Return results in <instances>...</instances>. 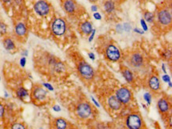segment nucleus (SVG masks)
Listing matches in <instances>:
<instances>
[{"mask_svg":"<svg viewBox=\"0 0 172 129\" xmlns=\"http://www.w3.org/2000/svg\"><path fill=\"white\" fill-rule=\"evenodd\" d=\"M78 71L81 74V76L84 78L85 79L90 80V79H92L95 76V71H94L92 67L90 66L89 63L84 62V61L80 63L79 67H78Z\"/></svg>","mask_w":172,"mask_h":129,"instance_id":"obj_1","label":"nucleus"},{"mask_svg":"<svg viewBox=\"0 0 172 129\" xmlns=\"http://www.w3.org/2000/svg\"><path fill=\"white\" fill-rule=\"evenodd\" d=\"M52 32L54 35L60 37L66 32V23L62 18H56L52 23Z\"/></svg>","mask_w":172,"mask_h":129,"instance_id":"obj_2","label":"nucleus"},{"mask_svg":"<svg viewBox=\"0 0 172 129\" xmlns=\"http://www.w3.org/2000/svg\"><path fill=\"white\" fill-rule=\"evenodd\" d=\"M34 11L38 15L44 17L50 12V6L45 0H39L34 4Z\"/></svg>","mask_w":172,"mask_h":129,"instance_id":"obj_3","label":"nucleus"},{"mask_svg":"<svg viewBox=\"0 0 172 129\" xmlns=\"http://www.w3.org/2000/svg\"><path fill=\"white\" fill-rule=\"evenodd\" d=\"M126 126L129 129H140L142 127V120L138 114H130L126 119Z\"/></svg>","mask_w":172,"mask_h":129,"instance_id":"obj_4","label":"nucleus"},{"mask_svg":"<svg viewBox=\"0 0 172 129\" xmlns=\"http://www.w3.org/2000/svg\"><path fill=\"white\" fill-rule=\"evenodd\" d=\"M76 113L79 117L82 119H87L92 113L91 106L88 103L82 102L78 105L76 108Z\"/></svg>","mask_w":172,"mask_h":129,"instance_id":"obj_5","label":"nucleus"},{"mask_svg":"<svg viewBox=\"0 0 172 129\" xmlns=\"http://www.w3.org/2000/svg\"><path fill=\"white\" fill-rule=\"evenodd\" d=\"M116 97L122 104H128L132 98V93L126 87H121L117 90Z\"/></svg>","mask_w":172,"mask_h":129,"instance_id":"obj_6","label":"nucleus"},{"mask_svg":"<svg viewBox=\"0 0 172 129\" xmlns=\"http://www.w3.org/2000/svg\"><path fill=\"white\" fill-rule=\"evenodd\" d=\"M106 58L108 59L109 60L117 62L121 58V52H120L119 49L115 45H109L106 48Z\"/></svg>","mask_w":172,"mask_h":129,"instance_id":"obj_7","label":"nucleus"},{"mask_svg":"<svg viewBox=\"0 0 172 129\" xmlns=\"http://www.w3.org/2000/svg\"><path fill=\"white\" fill-rule=\"evenodd\" d=\"M171 13L167 10H162L158 13V21L163 26H168L171 23Z\"/></svg>","mask_w":172,"mask_h":129,"instance_id":"obj_8","label":"nucleus"},{"mask_svg":"<svg viewBox=\"0 0 172 129\" xmlns=\"http://www.w3.org/2000/svg\"><path fill=\"white\" fill-rule=\"evenodd\" d=\"M47 96V91L41 86L35 87L33 90V97L37 101L45 100Z\"/></svg>","mask_w":172,"mask_h":129,"instance_id":"obj_9","label":"nucleus"},{"mask_svg":"<svg viewBox=\"0 0 172 129\" xmlns=\"http://www.w3.org/2000/svg\"><path fill=\"white\" fill-rule=\"evenodd\" d=\"M130 62H131V64L132 65V67H140L143 65L144 63L143 56L140 53H134L131 56Z\"/></svg>","mask_w":172,"mask_h":129,"instance_id":"obj_10","label":"nucleus"},{"mask_svg":"<svg viewBox=\"0 0 172 129\" xmlns=\"http://www.w3.org/2000/svg\"><path fill=\"white\" fill-rule=\"evenodd\" d=\"M122 103L120 101L116 96H111L108 99V106L113 110L117 111L122 108Z\"/></svg>","mask_w":172,"mask_h":129,"instance_id":"obj_11","label":"nucleus"},{"mask_svg":"<svg viewBox=\"0 0 172 129\" xmlns=\"http://www.w3.org/2000/svg\"><path fill=\"white\" fill-rule=\"evenodd\" d=\"M148 85H149L150 89L153 91H157L160 89V81H159V78L156 75H153L149 79Z\"/></svg>","mask_w":172,"mask_h":129,"instance_id":"obj_12","label":"nucleus"},{"mask_svg":"<svg viewBox=\"0 0 172 129\" xmlns=\"http://www.w3.org/2000/svg\"><path fill=\"white\" fill-rule=\"evenodd\" d=\"M157 106L159 110L163 113H167L170 110V104L165 98H160L157 102Z\"/></svg>","mask_w":172,"mask_h":129,"instance_id":"obj_13","label":"nucleus"},{"mask_svg":"<svg viewBox=\"0 0 172 129\" xmlns=\"http://www.w3.org/2000/svg\"><path fill=\"white\" fill-rule=\"evenodd\" d=\"M64 8L67 13H73L75 11V3L73 0H65L64 3Z\"/></svg>","mask_w":172,"mask_h":129,"instance_id":"obj_14","label":"nucleus"},{"mask_svg":"<svg viewBox=\"0 0 172 129\" xmlns=\"http://www.w3.org/2000/svg\"><path fill=\"white\" fill-rule=\"evenodd\" d=\"M27 29L24 23L22 22H19L15 26V33H16L18 37H24L25 35L26 34Z\"/></svg>","mask_w":172,"mask_h":129,"instance_id":"obj_15","label":"nucleus"},{"mask_svg":"<svg viewBox=\"0 0 172 129\" xmlns=\"http://www.w3.org/2000/svg\"><path fill=\"white\" fill-rule=\"evenodd\" d=\"M80 29H81V31H82V33H84L85 35H89L90 34L91 32H92V25H91V23L89 22V21H85V22H83V23L81 25Z\"/></svg>","mask_w":172,"mask_h":129,"instance_id":"obj_16","label":"nucleus"},{"mask_svg":"<svg viewBox=\"0 0 172 129\" xmlns=\"http://www.w3.org/2000/svg\"><path fill=\"white\" fill-rule=\"evenodd\" d=\"M104 10L107 13H113L115 10V4L112 0H108L104 3Z\"/></svg>","mask_w":172,"mask_h":129,"instance_id":"obj_17","label":"nucleus"},{"mask_svg":"<svg viewBox=\"0 0 172 129\" xmlns=\"http://www.w3.org/2000/svg\"><path fill=\"white\" fill-rule=\"evenodd\" d=\"M3 45H4V47L7 51L14 50L15 48V44L12 40V39L9 38V37L4 39V40H3Z\"/></svg>","mask_w":172,"mask_h":129,"instance_id":"obj_18","label":"nucleus"},{"mask_svg":"<svg viewBox=\"0 0 172 129\" xmlns=\"http://www.w3.org/2000/svg\"><path fill=\"white\" fill-rule=\"evenodd\" d=\"M122 75L124 77V79L126 80V82H129V83H131L134 80L132 72L130 70H129V69H124L123 72H122Z\"/></svg>","mask_w":172,"mask_h":129,"instance_id":"obj_19","label":"nucleus"},{"mask_svg":"<svg viewBox=\"0 0 172 129\" xmlns=\"http://www.w3.org/2000/svg\"><path fill=\"white\" fill-rule=\"evenodd\" d=\"M16 94L17 96H18V98L21 99V100H23L25 98L28 97L29 92H28V90H26V89L23 88V87H19L18 89L17 90Z\"/></svg>","mask_w":172,"mask_h":129,"instance_id":"obj_20","label":"nucleus"},{"mask_svg":"<svg viewBox=\"0 0 172 129\" xmlns=\"http://www.w3.org/2000/svg\"><path fill=\"white\" fill-rule=\"evenodd\" d=\"M55 126L57 129H66L68 124L65 120L62 118L56 119L55 121Z\"/></svg>","mask_w":172,"mask_h":129,"instance_id":"obj_21","label":"nucleus"},{"mask_svg":"<svg viewBox=\"0 0 172 129\" xmlns=\"http://www.w3.org/2000/svg\"><path fill=\"white\" fill-rule=\"evenodd\" d=\"M54 69L57 73H62L65 71V66L64 63L61 62H56L54 64Z\"/></svg>","mask_w":172,"mask_h":129,"instance_id":"obj_22","label":"nucleus"},{"mask_svg":"<svg viewBox=\"0 0 172 129\" xmlns=\"http://www.w3.org/2000/svg\"><path fill=\"white\" fill-rule=\"evenodd\" d=\"M144 21H148L149 23H152L154 21V19H155V16H154L153 13L147 11L144 14Z\"/></svg>","mask_w":172,"mask_h":129,"instance_id":"obj_23","label":"nucleus"},{"mask_svg":"<svg viewBox=\"0 0 172 129\" xmlns=\"http://www.w3.org/2000/svg\"><path fill=\"white\" fill-rule=\"evenodd\" d=\"M144 101H146V102L148 104V106H150L151 104V95L150 93H145L144 94Z\"/></svg>","mask_w":172,"mask_h":129,"instance_id":"obj_24","label":"nucleus"},{"mask_svg":"<svg viewBox=\"0 0 172 129\" xmlns=\"http://www.w3.org/2000/svg\"><path fill=\"white\" fill-rule=\"evenodd\" d=\"M122 27H123V30L125 32H127V33H129L131 30H132V26H131V25L129 23H128V22H124L123 25H122Z\"/></svg>","mask_w":172,"mask_h":129,"instance_id":"obj_25","label":"nucleus"},{"mask_svg":"<svg viewBox=\"0 0 172 129\" xmlns=\"http://www.w3.org/2000/svg\"><path fill=\"white\" fill-rule=\"evenodd\" d=\"M11 128L13 129H25V126L22 124H20V123H15V124H14L11 127Z\"/></svg>","mask_w":172,"mask_h":129,"instance_id":"obj_26","label":"nucleus"},{"mask_svg":"<svg viewBox=\"0 0 172 129\" xmlns=\"http://www.w3.org/2000/svg\"><path fill=\"white\" fill-rule=\"evenodd\" d=\"M140 25H141V26H142V29H143L144 32H147L148 29V27L147 26V24H146V21H144V19H141L140 20Z\"/></svg>","mask_w":172,"mask_h":129,"instance_id":"obj_27","label":"nucleus"},{"mask_svg":"<svg viewBox=\"0 0 172 129\" xmlns=\"http://www.w3.org/2000/svg\"><path fill=\"white\" fill-rule=\"evenodd\" d=\"M6 32V26L4 23H0V33L4 34Z\"/></svg>","mask_w":172,"mask_h":129,"instance_id":"obj_28","label":"nucleus"},{"mask_svg":"<svg viewBox=\"0 0 172 129\" xmlns=\"http://www.w3.org/2000/svg\"><path fill=\"white\" fill-rule=\"evenodd\" d=\"M162 79H163V82H167V83H168V82L171 81V77H170L169 75L167 74H165L164 75H163V76H162Z\"/></svg>","mask_w":172,"mask_h":129,"instance_id":"obj_29","label":"nucleus"},{"mask_svg":"<svg viewBox=\"0 0 172 129\" xmlns=\"http://www.w3.org/2000/svg\"><path fill=\"white\" fill-rule=\"evenodd\" d=\"M95 33H96V29H93L92 32H91V33H90V37H89V39H88V41H89L90 43L92 42V40H94V37H95Z\"/></svg>","mask_w":172,"mask_h":129,"instance_id":"obj_30","label":"nucleus"},{"mask_svg":"<svg viewBox=\"0 0 172 129\" xmlns=\"http://www.w3.org/2000/svg\"><path fill=\"white\" fill-rule=\"evenodd\" d=\"M171 53L170 51H166L165 52L163 53V57L165 59H167V60L171 58Z\"/></svg>","mask_w":172,"mask_h":129,"instance_id":"obj_31","label":"nucleus"},{"mask_svg":"<svg viewBox=\"0 0 172 129\" xmlns=\"http://www.w3.org/2000/svg\"><path fill=\"white\" fill-rule=\"evenodd\" d=\"M116 30L118 33H123L124 30H123V27H122V24H118V25H117Z\"/></svg>","mask_w":172,"mask_h":129,"instance_id":"obj_32","label":"nucleus"},{"mask_svg":"<svg viewBox=\"0 0 172 129\" xmlns=\"http://www.w3.org/2000/svg\"><path fill=\"white\" fill-rule=\"evenodd\" d=\"M93 17H94V18L96 19V20H98V21L102 20V15L98 12H95L94 14H93Z\"/></svg>","mask_w":172,"mask_h":129,"instance_id":"obj_33","label":"nucleus"},{"mask_svg":"<svg viewBox=\"0 0 172 129\" xmlns=\"http://www.w3.org/2000/svg\"><path fill=\"white\" fill-rule=\"evenodd\" d=\"M4 113H5V108H4V106L3 104L0 103V118L3 117V115H4Z\"/></svg>","mask_w":172,"mask_h":129,"instance_id":"obj_34","label":"nucleus"},{"mask_svg":"<svg viewBox=\"0 0 172 129\" xmlns=\"http://www.w3.org/2000/svg\"><path fill=\"white\" fill-rule=\"evenodd\" d=\"M43 86L45 87V88H47L48 90H50V91H53L54 90V88L51 84L49 83H43Z\"/></svg>","mask_w":172,"mask_h":129,"instance_id":"obj_35","label":"nucleus"},{"mask_svg":"<svg viewBox=\"0 0 172 129\" xmlns=\"http://www.w3.org/2000/svg\"><path fill=\"white\" fill-rule=\"evenodd\" d=\"M26 64V57H22V58L20 60V65H21V67H25Z\"/></svg>","mask_w":172,"mask_h":129,"instance_id":"obj_36","label":"nucleus"},{"mask_svg":"<svg viewBox=\"0 0 172 129\" xmlns=\"http://www.w3.org/2000/svg\"><path fill=\"white\" fill-rule=\"evenodd\" d=\"M133 31L135 32V33H139V34L140 35L144 34V31L143 29H139V28H135V29H133Z\"/></svg>","mask_w":172,"mask_h":129,"instance_id":"obj_37","label":"nucleus"},{"mask_svg":"<svg viewBox=\"0 0 172 129\" xmlns=\"http://www.w3.org/2000/svg\"><path fill=\"white\" fill-rule=\"evenodd\" d=\"M53 109L55 112H56V113H59V112H60L61 111V108L60 106H57V105H56V106H54L53 107Z\"/></svg>","mask_w":172,"mask_h":129,"instance_id":"obj_38","label":"nucleus"},{"mask_svg":"<svg viewBox=\"0 0 172 129\" xmlns=\"http://www.w3.org/2000/svg\"><path fill=\"white\" fill-rule=\"evenodd\" d=\"M88 56H89V58H90L92 61L95 60V55L93 52L88 53Z\"/></svg>","mask_w":172,"mask_h":129,"instance_id":"obj_39","label":"nucleus"},{"mask_svg":"<svg viewBox=\"0 0 172 129\" xmlns=\"http://www.w3.org/2000/svg\"><path fill=\"white\" fill-rule=\"evenodd\" d=\"M91 100L93 101V102H94V104L95 105L96 107H98V108H100V105H99V103H98V101H97L95 100V98H94V97H92V96H91Z\"/></svg>","mask_w":172,"mask_h":129,"instance_id":"obj_40","label":"nucleus"},{"mask_svg":"<svg viewBox=\"0 0 172 129\" xmlns=\"http://www.w3.org/2000/svg\"><path fill=\"white\" fill-rule=\"evenodd\" d=\"M98 10V8L96 5H93L92 6H91V11H92V12H97Z\"/></svg>","mask_w":172,"mask_h":129,"instance_id":"obj_41","label":"nucleus"},{"mask_svg":"<svg viewBox=\"0 0 172 129\" xmlns=\"http://www.w3.org/2000/svg\"><path fill=\"white\" fill-rule=\"evenodd\" d=\"M162 69H163V71L165 74H167V70H166V66L164 63H162Z\"/></svg>","mask_w":172,"mask_h":129,"instance_id":"obj_42","label":"nucleus"},{"mask_svg":"<svg viewBox=\"0 0 172 129\" xmlns=\"http://www.w3.org/2000/svg\"><path fill=\"white\" fill-rule=\"evenodd\" d=\"M21 55H22V56H24V57L27 56V55H28V51L25 50L23 52H21Z\"/></svg>","mask_w":172,"mask_h":129,"instance_id":"obj_43","label":"nucleus"},{"mask_svg":"<svg viewBox=\"0 0 172 129\" xmlns=\"http://www.w3.org/2000/svg\"><path fill=\"white\" fill-rule=\"evenodd\" d=\"M168 85H169V87H170V88H171V87H172V83H171V82H168Z\"/></svg>","mask_w":172,"mask_h":129,"instance_id":"obj_44","label":"nucleus"},{"mask_svg":"<svg viewBox=\"0 0 172 129\" xmlns=\"http://www.w3.org/2000/svg\"><path fill=\"white\" fill-rule=\"evenodd\" d=\"M89 1H90V2H91V3H96L98 0H89Z\"/></svg>","mask_w":172,"mask_h":129,"instance_id":"obj_45","label":"nucleus"},{"mask_svg":"<svg viewBox=\"0 0 172 129\" xmlns=\"http://www.w3.org/2000/svg\"><path fill=\"white\" fill-rule=\"evenodd\" d=\"M8 96H9L8 94H7V93H6V91H5V97H6V98H7V97H8Z\"/></svg>","mask_w":172,"mask_h":129,"instance_id":"obj_46","label":"nucleus"},{"mask_svg":"<svg viewBox=\"0 0 172 129\" xmlns=\"http://www.w3.org/2000/svg\"><path fill=\"white\" fill-rule=\"evenodd\" d=\"M3 1H4V2H6V3H9L11 0H3Z\"/></svg>","mask_w":172,"mask_h":129,"instance_id":"obj_47","label":"nucleus"},{"mask_svg":"<svg viewBox=\"0 0 172 129\" xmlns=\"http://www.w3.org/2000/svg\"></svg>","mask_w":172,"mask_h":129,"instance_id":"obj_48","label":"nucleus"}]
</instances>
